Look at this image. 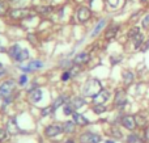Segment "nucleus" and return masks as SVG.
Returning <instances> with one entry per match:
<instances>
[{"mask_svg": "<svg viewBox=\"0 0 149 143\" xmlns=\"http://www.w3.org/2000/svg\"><path fill=\"white\" fill-rule=\"evenodd\" d=\"M101 89H102L101 81L95 78H90L84 83L81 92H82V96L84 97H94Z\"/></svg>", "mask_w": 149, "mask_h": 143, "instance_id": "1", "label": "nucleus"}, {"mask_svg": "<svg viewBox=\"0 0 149 143\" xmlns=\"http://www.w3.org/2000/svg\"><path fill=\"white\" fill-rule=\"evenodd\" d=\"M33 12V8H26V7H18V8H13V9H9L8 12V16H9L12 20L16 21H22L26 20L29 16Z\"/></svg>", "mask_w": 149, "mask_h": 143, "instance_id": "2", "label": "nucleus"}, {"mask_svg": "<svg viewBox=\"0 0 149 143\" xmlns=\"http://www.w3.org/2000/svg\"><path fill=\"white\" fill-rule=\"evenodd\" d=\"M16 88V83L13 79H8L4 80L0 84V99L7 100V99H12V93Z\"/></svg>", "mask_w": 149, "mask_h": 143, "instance_id": "3", "label": "nucleus"}, {"mask_svg": "<svg viewBox=\"0 0 149 143\" xmlns=\"http://www.w3.org/2000/svg\"><path fill=\"white\" fill-rule=\"evenodd\" d=\"M93 17V12L92 8L88 7V5H79L76 8V18L80 24H85Z\"/></svg>", "mask_w": 149, "mask_h": 143, "instance_id": "4", "label": "nucleus"}, {"mask_svg": "<svg viewBox=\"0 0 149 143\" xmlns=\"http://www.w3.org/2000/svg\"><path fill=\"white\" fill-rule=\"evenodd\" d=\"M109 25V18L107 17H102V18H100L98 20V22L95 24L94 26H93V29L90 30V34H89V37L92 39H94V38H97L98 36H100L101 33H102L103 30L106 29V26Z\"/></svg>", "mask_w": 149, "mask_h": 143, "instance_id": "5", "label": "nucleus"}, {"mask_svg": "<svg viewBox=\"0 0 149 143\" xmlns=\"http://www.w3.org/2000/svg\"><path fill=\"white\" fill-rule=\"evenodd\" d=\"M120 24H115V22H111L107 26H106L105 29V33H103V38L106 39V41H111V39H114L116 36H118V33L120 32Z\"/></svg>", "mask_w": 149, "mask_h": 143, "instance_id": "6", "label": "nucleus"}, {"mask_svg": "<svg viewBox=\"0 0 149 143\" xmlns=\"http://www.w3.org/2000/svg\"><path fill=\"white\" fill-rule=\"evenodd\" d=\"M79 141H80V143H101L102 138H101V135H98V134H95V133L85 131V133H82L81 135L79 137Z\"/></svg>", "mask_w": 149, "mask_h": 143, "instance_id": "7", "label": "nucleus"}, {"mask_svg": "<svg viewBox=\"0 0 149 143\" xmlns=\"http://www.w3.org/2000/svg\"><path fill=\"white\" fill-rule=\"evenodd\" d=\"M127 92L124 91L123 88H119L116 89L115 92V99H114V104H115V107L118 108H123L124 105L127 104Z\"/></svg>", "mask_w": 149, "mask_h": 143, "instance_id": "8", "label": "nucleus"}, {"mask_svg": "<svg viewBox=\"0 0 149 143\" xmlns=\"http://www.w3.org/2000/svg\"><path fill=\"white\" fill-rule=\"evenodd\" d=\"M55 11V7L51 4H37L34 7V12L38 16H50Z\"/></svg>", "mask_w": 149, "mask_h": 143, "instance_id": "9", "label": "nucleus"}, {"mask_svg": "<svg viewBox=\"0 0 149 143\" xmlns=\"http://www.w3.org/2000/svg\"><path fill=\"white\" fill-rule=\"evenodd\" d=\"M89 60H90V54L84 50V51H80L74 55V58L72 59V63L74 66H84L86 63H89Z\"/></svg>", "mask_w": 149, "mask_h": 143, "instance_id": "10", "label": "nucleus"}, {"mask_svg": "<svg viewBox=\"0 0 149 143\" xmlns=\"http://www.w3.org/2000/svg\"><path fill=\"white\" fill-rule=\"evenodd\" d=\"M110 96H111L110 91L102 88L94 97H92V99H93V102H94V104H106V102L110 100Z\"/></svg>", "mask_w": 149, "mask_h": 143, "instance_id": "11", "label": "nucleus"}, {"mask_svg": "<svg viewBox=\"0 0 149 143\" xmlns=\"http://www.w3.org/2000/svg\"><path fill=\"white\" fill-rule=\"evenodd\" d=\"M62 133H63V126L58 125V123L49 125L46 129H45V135L49 137V138H55V137H58Z\"/></svg>", "mask_w": 149, "mask_h": 143, "instance_id": "12", "label": "nucleus"}, {"mask_svg": "<svg viewBox=\"0 0 149 143\" xmlns=\"http://www.w3.org/2000/svg\"><path fill=\"white\" fill-rule=\"evenodd\" d=\"M28 97H29V101H30L31 104H37V102H39L42 100V97H43V92H42L41 88L29 89Z\"/></svg>", "mask_w": 149, "mask_h": 143, "instance_id": "13", "label": "nucleus"}, {"mask_svg": "<svg viewBox=\"0 0 149 143\" xmlns=\"http://www.w3.org/2000/svg\"><path fill=\"white\" fill-rule=\"evenodd\" d=\"M120 122L123 125V128H126L130 131H134L136 129V118L134 116H123Z\"/></svg>", "mask_w": 149, "mask_h": 143, "instance_id": "14", "label": "nucleus"}, {"mask_svg": "<svg viewBox=\"0 0 149 143\" xmlns=\"http://www.w3.org/2000/svg\"><path fill=\"white\" fill-rule=\"evenodd\" d=\"M68 101H71L70 100V97L67 96V95H60V96H58L56 99L54 100V102H52V109H54V113L56 112L58 109H59L60 107H63V105L65 104V102H68Z\"/></svg>", "mask_w": 149, "mask_h": 143, "instance_id": "15", "label": "nucleus"}, {"mask_svg": "<svg viewBox=\"0 0 149 143\" xmlns=\"http://www.w3.org/2000/svg\"><path fill=\"white\" fill-rule=\"evenodd\" d=\"M122 80H123V84L124 86H131L135 80V74L132 72L131 70H124L122 72Z\"/></svg>", "mask_w": 149, "mask_h": 143, "instance_id": "16", "label": "nucleus"}, {"mask_svg": "<svg viewBox=\"0 0 149 143\" xmlns=\"http://www.w3.org/2000/svg\"><path fill=\"white\" fill-rule=\"evenodd\" d=\"M7 131L12 135H16V134L21 133V129L17 126V122H16V118H10L7 123Z\"/></svg>", "mask_w": 149, "mask_h": 143, "instance_id": "17", "label": "nucleus"}, {"mask_svg": "<svg viewBox=\"0 0 149 143\" xmlns=\"http://www.w3.org/2000/svg\"><path fill=\"white\" fill-rule=\"evenodd\" d=\"M21 50H22V47H21V45L18 43H13L9 46V49H8V55H9L10 59L16 60L18 57V54L21 53Z\"/></svg>", "mask_w": 149, "mask_h": 143, "instance_id": "18", "label": "nucleus"}, {"mask_svg": "<svg viewBox=\"0 0 149 143\" xmlns=\"http://www.w3.org/2000/svg\"><path fill=\"white\" fill-rule=\"evenodd\" d=\"M72 121L76 123V125H79V126H86V125H89V120H88L85 116L80 114V113H77V112H74L73 114H72Z\"/></svg>", "mask_w": 149, "mask_h": 143, "instance_id": "19", "label": "nucleus"}, {"mask_svg": "<svg viewBox=\"0 0 149 143\" xmlns=\"http://www.w3.org/2000/svg\"><path fill=\"white\" fill-rule=\"evenodd\" d=\"M144 42H145V34L141 32V33L137 34V36L132 39V46H134V50H141Z\"/></svg>", "mask_w": 149, "mask_h": 143, "instance_id": "20", "label": "nucleus"}, {"mask_svg": "<svg viewBox=\"0 0 149 143\" xmlns=\"http://www.w3.org/2000/svg\"><path fill=\"white\" fill-rule=\"evenodd\" d=\"M28 67L31 70V72H34V71H39L45 67V62L41 60V59H31V60H29Z\"/></svg>", "mask_w": 149, "mask_h": 143, "instance_id": "21", "label": "nucleus"}, {"mask_svg": "<svg viewBox=\"0 0 149 143\" xmlns=\"http://www.w3.org/2000/svg\"><path fill=\"white\" fill-rule=\"evenodd\" d=\"M71 104H72V107L74 109H81L82 107L86 105V100H85L84 96H76L71 100Z\"/></svg>", "mask_w": 149, "mask_h": 143, "instance_id": "22", "label": "nucleus"}, {"mask_svg": "<svg viewBox=\"0 0 149 143\" xmlns=\"http://www.w3.org/2000/svg\"><path fill=\"white\" fill-rule=\"evenodd\" d=\"M141 33V28L140 26H137L136 24H135L134 26H131V28L128 29V32H127V39H130V41H132V39L135 38V37L137 36V34Z\"/></svg>", "mask_w": 149, "mask_h": 143, "instance_id": "23", "label": "nucleus"}, {"mask_svg": "<svg viewBox=\"0 0 149 143\" xmlns=\"http://www.w3.org/2000/svg\"><path fill=\"white\" fill-rule=\"evenodd\" d=\"M29 58H30V51H29V49H26V47H22V50H21V53L18 54L17 59H16L15 62L22 63V62H26V60H29Z\"/></svg>", "mask_w": 149, "mask_h": 143, "instance_id": "24", "label": "nucleus"}, {"mask_svg": "<svg viewBox=\"0 0 149 143\" xmlns=\"http://www.w3.org/2000/svg\"><path fill=\"white\" fill-rule=\"evenodd\" d=\"M74 130H76V123L73 121H65L63 123V131L65 134H73Z\"/></svg>", "mask_w": 149, "mask_h": 143, "instance_id": "25", "label": "nucleus"}, {"mask_svg": "<svg viewBox=\"0 0 149 143\" xmlns=\"http://www.w3.org/2000/svg\"><path fill=\"white\" fill-rule=\"evenodd\" d=\"M92 109L95 114H102V113H105L106 110H107V107H106L105 104H94Z\"/></svg>", "mask_w": 149, "mask_h": 143, "instance_id": "26", "label": "nucleus"}, {"mask_svg": "<svg viewBox=\"0 0 149 143\" xmlns=\"http://www.w3.org/2000/svg\"><path fill=\"white\" fill-rule=\"evenodd\" d=\"M127 143H144V141L141 139V137L137 135V134L132 133L127 137Z\"/></svg>", "mask_w": 149, "mask_h": 143, "instance_id": "27", "label": "nucleus"}, {"mask_svg": "<svg viewBox=\"0 0 149 143\" xmlns=\"http://www.w3.org/2000/svg\"><path fill=\"white\" fill-rule=\"evenodd\" d=\"M63 112H64L65 116H72L74 113V108L72 107V104H71V101L65 102L64 105H63Z\"/></svg>", "mask_w": 149, "mask_h": 143, "instance_id": "28", "label": "nucleus"}, {"mask_svg": "<svg viewBox=\"0 0 149 143\" xmlns=\"http://www.w3.org/2000/svg\"><path fill=\"white\" fill-rule=\"evenodd\" d=\"M136 123L137 126H140V128L145 129L148 126V120L147 117H144V116H136Z\"/></svg>", "mask_w": 149, "mask_h": 143, "instance_id": "29", "label": "nucleus"}, {"mask_svg": "<svg viewBox=\"0 0 149 143\" xmlns=\"http://www.w3.org/2000/svg\"><path fill=\"white\" fill-rule=\"evenodd\" d=\"M71 78H72V72H71L70 68H68V70H65V71H63L62 75H60V80L64 81V83H67Z\"/></svg>", "mask_w": 149, "mask_h": 143, "instance_id": "30", "label": "nucleus"}, {"mask_svg": "<svg viewBox=\"0 0 149 143\" xmlns=\"http://www.w3.org/2000/svg\"><path fill=\"white\" fill-rule=\"evenodd\" d=\"M141 28L144 30H149V12L145 13L144 17L141 18Z\"/></svg>", "mask_w": 149, "mask_h": 143, "instance_id": "31", "label": "nucleus"}, {"mask_svg": "<svg viewBox=\"0 0 149 143\" xmlns=\"http://www.w3.org/2000/svg\"><path fill=\"white\" fill-rule=\"evenodd\" d=\"M105 3L109 5V8L116 9L119 7V4H120V0H105Z\"/></svg>", "mask_w": 149, "mask_h": 143, "instance_id": "32", "label": "nucleus"}, {"mask_svg": "<svg viewBox=\"0 0 149 143\" xmlns=\"http://www.w3.org/2000/svg\"><path fill=\"white\" fill-rule=\"evenodd\" d=\"M122 60H123V55H120V54H118V55H111L110 57V62H111V64H118V63H120Z\"/></svg>", "mask_w": 149, "mask_h": 143, "instance_id": "33", "label": "nucleus"}, {"mask_svg": "<svg viewBox=\"0 0 149 143\" xmlns=\"http://www.w3.org/2000/svg\"><path fill=\"white\" fill-rule=\"evenodd\" d=\"M141 15H143V11H141V9L137 11V12H135L134 15L130 17V21H131V22H134V24H136L137 21L140 20V16H141Z\"/></svg>", "mask_w": 149, "mask_h": 143, "instance_id": "34", "label": "nucleus"}, {"mask_svg": "<svg viewBox=\"0 0 149 143\" xmlns=\"http://www.w3.org/2000/svg\"><path fill=\"white\" fill-rule=\"evenodd\" d=\"M29 78H28V74H21L20 78H18V86H26V83H28Z\"/></svg>", "mask_w": 149, "mask_h": 143, "instance_id": "35", "label": "nucleus"}, {"mask_svg": "<svg viewBox=\"0 0 149 143\" xmlns=\"http://www.w3.org/2000/svg\"><path fill=\"white\" fill-rule=\"evenodd\" d=\"M52 113H54L52 107H46V108H43V109H42L41 114H42V117H49V116L52 114Z\"/></svg>", "mask_w": 149, "mask_h": 143, "instance_id": "36", "label": "nucleus"}, {"mask_svg": "<svg viewBox=\"0 0 149 143\" xmlns=\"http://www.w3.org/2000/svg\"><path fill=\"white\" fill-rule=\"evenodd\" d=\"M111 135H113L114 138H118V139L122 138V133L118 128H111Z\"/></svg>", "mask_w": 149, "mask_h": 143, "instance_id": "37", "label": "nucleus"}, {"mask_svg": "<svg viewBox=\"0 0 149 143\" xmlns=\"http://www.w3.org/2000/svg\"><path fill=\"white\" fill-rule=\"evenodd\" d=\"M7 15V5L3 0H0V16H5Z\"/></svg>", "mask_w": 149, "mask_h": 143, "instance_id": "38", "label": "nucleus"}, {"mask_svg": "<svg viewBox=\"0 0 149 143\" xmlns=\"http://www.w3.org/2000/svg\"><path fill=\"white\" fill-rule=\"evenodd\" d=\"M28 41L30 42L31 45H33V43L36 45V43H37V36H36V34H31V33H29V34H28Z\"/></svg>", "mask_w": 149, "mask_h": 143, "instance_id": "39", "label": "nucleus"}, {"mask_svg": "<svg viewBox=\"0 0 149 143\" xmlns=\"http://www.w3.org/2000/svg\"><path fill=\"white\" fill-rule=\"evenodd\" d=\"M8 134H7V130H4V129H0V142H4L5 139H7Z\"/></svg>", "mask_w": 149, "mask_h": 143, "instance_id": "40", "label": "nucleus"}, {"mask_svg": "<svg viewBox=\"0 0 149 143\" xmlns=\"http://www.w3.org/2000/svg\"><path fill=\"white\" fill-rule=\"evenodd\" d=\"M18 68H20V70L22 71L24 74H29V72H31V70L28 67V66H20V67H18Z\"/></svg>", "mask_w": 149, "mask_h": 143, "instance_id": "41", "label": "nucleus"}, {"mask_svg": "<svg viewBox=\"0 0 149 143\" xmlns=\"http://www.w3.org/2000/svg\"><path fill=\"white\" fill-rule=\"evenodd\" d=\"M148 50H149V39L144 42V45H143V47H141V51L143 53H147Z\"/></svg>", "mask_w": 149, "mask_h": 143, "instance_id": "42", "label": "nucleus"}, {"mask_svg": "<svg viewBox=\"0 0 149 143\" xmlns=\"http://www.w3.org/2000/svg\"><path fill=\"white\" fill-rule=\"evenodd\" d=\"M139 1H140V3H143V4H145V3H147L148 0H139Z\"/></svg>", "mask_w": 149, "mask_h": 143, "instance_id": "43", "label": "nucleus"}, {"mask_svg": "<svg viewBox=\"0 0 149 143\" xmlns=\"http://www.w3.org/2000/svg\"><path fill=\"white\" fill-rule=\"evenodd\" d=\"M4 72H5L4 70H0V76H1V75H3V74H4Z\"/></svg>", "mask_w": 149, "mask_h": 143, "instance_id": "44", "label": "nucleus"}, {"mask_svg": "<svg viewBox=\"0 0 149 143\" xmlns=\"http://www.w3.org/2000/svg\"><path fill=\"white\" fill-rule=\"evenodd\" d=\"M105 143H115V142H114V141H106Z\"/></svg>", "mask_w": 149, "mask_h": 143, "instance_id": "45", "label": "nucleus"}, {"mask_svg": "<svg viewBox=\"0 0 149 143\" xmlns=\"http://www.w3.org/2000/svg\"><path fill=\"white\" fill-rule=\"evenodd\" d=\"M65 143H74V142H73V141H71V139H70V141H67Z\"/></svg>", "mask_w": 149, "mask_h": 143, "instance_id": "46", "label": "nucleus"}, {"mask_svg": "<svg viewBox=\"0 0 149 143\" xmlns=\"http://www.w3.org/2000/svg\"><path fill=\"white\" fill-rule=\"evenodd\" d=\"M9 3H15V1H17V0H8Z\"/></svg>", "mask_w": 149, "mask_h": 143, "instance_id": "47", "label": "nucleus"}, {"mask_svg": "<svg viewBox=\"0 0 149 143\" xmlns=\"http://www.w3.org/2000/svg\"><path fill=\"white\" fill-rule=\"evenodd\" d=\"M0 70H3V64H1V63H0Z\"/></svg>", "mask_w": 149, "mask_h": 143, "instance_id": "48", "label": "nucleus"}]
</instances>
